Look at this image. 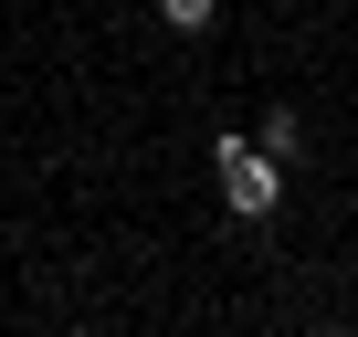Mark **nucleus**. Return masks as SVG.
Here are the masks:
<instances>
[{
  "label": "nucleus",
  "instance_id": "nucleus-1",
  "mask_svg": "<svg viewBox=\"0 0 358 337\" xmlns=\"http://www.w3.org/2000/svg\"><path fill=\"white\" fill-rule=\"evenodd\" d=\"M211 168H222L232 222H274V201H285V158H274V148H253V137H211Z\"/></svg>",
  "mask_w": 358,
  "mask_h": 337
},
{
  "label": "nucleus",
  "instance_id": "nucleus-3",
  "mask_svg": "<svg viewBox=\"0 0 358 337\" xmlns=\"http://www.w3.org/2000/svg\"><path fill=\"white\" fill-rule=\"evenodd\" d=\"M158 22H169V32H211V22H222V0H158Z\"/></svg>",
  "mask_w": 358,
  "mask_h": 337
},
{
  "label": "nucleus",
  "instance_id": "nucleus-2",
  "mask_svg": "<svg viewBox=\"0 0 358 337\" xmlns=\"http://www.w3.org/2000/svg\"><path fill=\"white\" fill-rule=\"evenodd\" d=\"M264 148L295 158V148H306V116H295V106H264Z\"/></svg>",
  "mask_w": 358,
  "mask_h": 337
}]
</instances>
